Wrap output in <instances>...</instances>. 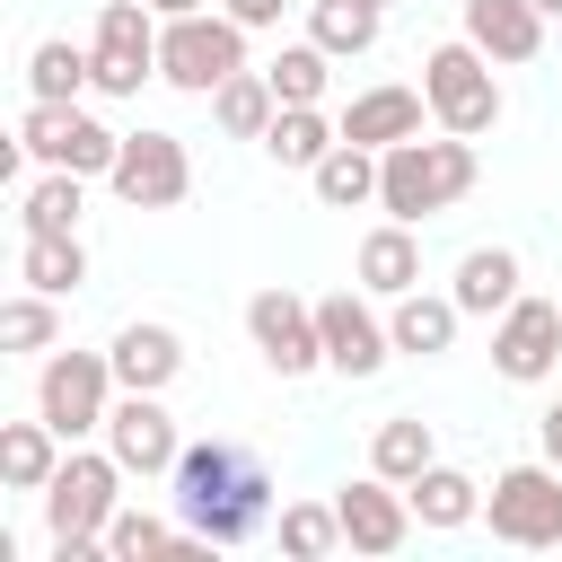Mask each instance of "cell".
Masks as SVG:
<instances>
[{"label":"cell","mask_w":562,"mask_h":562,"mask_svg":"<svg viewBox=\"0 0 562 562\" xmlns=\"http://www.w3.org/2000/svg\"><path fill=\"white\" fill-rule=\"evenodd\" d=\"M246 334H255L263 369H281V378L325 369V325H316V299H299V290H255L246 299Z\"/></svg>","instance_id":"30bf717a"},{"label":"cell","mask_w":562,"mask_h":562,"mask_svg":"<svg viewBox=\"0 0 562 562\" xmlns=\"http://www.w3.org/2000/svg\"><path fill=\"white\" fill-rule=\"evenodd\" d=\"M307 184H316V202H325V211H360V202H378V149L334 140V149L307 167Z\"/></svg>","instance_id":"603a6c76"},{"label":"cell","mask_w":562,"mask_h":562,"mask_svg":"<svg viewBox=\"0 0 562 562\" xmlns=\"http://www.w3.org/2000/svg\"><path fill=\"white\" fill-rule=\"evenodd\" d=\"M114 351H53L44 369H35V413L79 448L88 430H105V413H114Z\"/></svg>","instance_id":"8992f818"},{"label":"cell","mask_w":562,"mask_h":562,"mask_svg":"<svg viewBox=\"0 0 562 562\" xmlns=\"http://www.w3.org/2000/svg\"><path fill=\"white\" fill-rule=\"evenodd\" d=\"M334 544H342V509L334 501H290L281 509V553L290 562H325Z\"/></svg>","instance_id":"d6a6232c"},{"label":"cell","mask_w":562,"mask_h":562,"mask_svg":"<svg viewBox=\"0 0 562 562\" xmlns=\"http://www.w3.org/2000/svg\"><path fill=\"white\" fill-rule=\"evenodd\" d=\"M404 492H413V518H422V527H439V536L483 518V483H474V474H457V465H422Z\"/></svg>","instance_id":"7402d4cb"},{"label":"cell","mask_w":562,"mask_h":562,"mask_svg":"<svg viewBox=\"0 0 562 562\" xmlns=\"http://www.w3.org/2000/svg\"><path fill=\"white\" fill-rule=\"evenodd\" d=\"M105 448L123 457V474H176V457H184V439H176V413L158 404V395H140V386H123L114 395V413H105Z\"/></svg>","instance_id":"5bb4252c"},{"label":"cell","mask_w":562,"mask_h":562,"mask_svg":"<svg viewBox=\"0 0 562 562\" xmlns=\"http://www.w3.org/2000/svg\"><path fill=\"white\" fill-rule=\"evenodd\" d=\"M325 70H334V53H325L316 35H307V44H281V53L263 61V79H272L281 105H316V97H325Z\"/></svg>","instance_id":"1f68e13d"},{"label":"cell","mask_w":562,"mask_h":562,"mask_svg":"<svg viewBox=\"0 0 562 562\" xmlns=\"http://www.w3.org/2000/svg\"><path fill=\"white\" fill-rule=\"evenodd\" d=\"M369 9H395V0H369Z\"/></svg>","instance_id":"ab89813d"},{"label":"cell","mask_w":562,"mask_h":562,"mask_svg":"<svg viewBox=\"0 0 562 562\" xmlns=\"http://www.w3.org/2000/svg\"><path fill=\"white\" fill-rule=\"evenodd\" d=\"M553 413H562V404H553Z\"/></svg>","instance_id":"60d3db41"},{"label":"cell","mask_w":562,"mask_h":562,"mask_svg":"<svg viewBox=\"0 0 562 562\" xmlns=\"http://www.w3.org/2000/svg\"><path fill=\"white\" fill-rule=\"evenodd\" d=\"M61 457H70V439H61V430H53L44 413H35V422H9V430H0V483H9V492H44Z\"/></svg>","instance_id":"44dd1931"},{"label":"cell","mask_w":562,"mask_h":562,"mask_svg":"<svg viewBox=\"0 0 562 562\" xmlns=\"http://www.w3.org/2000/svg\"><path fill=\"white\" fill-rule=\"evenodd\" d=\"M553 360H562V299H527L518 290L501 307V325H492V369L536 386V378H553Z\"/></svg>","instance_id":"7c38bea8"},{"label":"cell","mask_w":562,"mask_h":562,"mask_svg":"<svg viewBox=\"0 0 562 562\" xmlns=\"http://www.w3.org/2000/svg\"><path fill=\"white\" fill-rule=\"evenodd\" d=\"M334 509H342V544H351V553H404V536L422 527V518H413V492L386 483L378 465H369L360 483H342Z\"/></svg>","instance_id":"9a60e30c"},{"label":"cell","mask_w":562,"mask_h":562,"mask_svg":"<svg viewBox=\"0 0 562 562\" xmlns=\"http://www.w3.org/2000/svg\"><path fill=\"white\" fill-rule=\"evenodd\" d=\"M220 9H228V18L255 35V26H281V9H290V0H220Z\"/></svg>","instance_id":"d590c367"},{"label":"cell","mask_w":562,"mask_h":562,"mask_svg":"<svg viewBox=\"0 0 562 562\" xmlns=\"http://www.w3.org/2000/svg\"><path fill=\"white\" fill-rule=\"evenodd\" d=\"M378 18H386V9H369V0H307V35H316L334 61H342V53L360 61V53L378 44Z\"/></svg>","instance_id":"f1b7e54d"},{"label":"cell","mask_w":562,"mask_h":562,"mask_svg":"<svg viewBox=\"0 0 562 562\" xmlns=\"http://www.w3.org/2000/svg\"><path fill=\"white\" fill-rule=\"evenodd\" d=\"M369 465H378L386 483H413L422 465H439V448H430V422H422V413H395V422H378V439H369Z\"/></svg>","instance_id":"83f0119b"},{"label":"cell","mask_w":562,"mask_h":562,"mask_svg":"<svg viewBox=\"0 0 562 562\" xmlns=\"http://www.w3.org/2000/svg\"><path fill=\"white\" fill-rule=\"evenodd\" d=\"M246 70V26L220 9V18H167L158 26V79L167 88H184V97H211L220 79H237Z\"/></svg>","instance_id":"5b68a950"},{"label":"cell","mask_w":562,"mask_h":562,"mask_svg":"<svg viewBox=\"0 0 562 562\" xmlns=\"http://www.w3.org/2000/svg\"><path fill=\"white\" fill-rule=\"evenodd\" d=\"M316 325H325V369H342V378H378V369L395 360V334H386V316L369 307V290L316 299Z\"/></svg>","instance_id":"4fadbf2b"},{"label":"cell","mask_w":562,"mask_h":562,"mask_svg":"<svg viewBox=\"0 0 562 562\" xmlns=\"http://www.w3.org/2000/svg\"><path fill=\"white\" fill-rule=\"evenodd\" d=\"M334 140H342V123H325L316 105H281V114H272V132H263V149H272L281 167H316Z\"/></svg>","instance_id":"f546056e"},{"label":"cell","mask_w":562,"mask_h":562,"mask_svg":"<svg viewBox=\"0 0 562 562\" xmlns=\"http://www.w3.org/2000/svg\"><path fill=\"white\" fill-rule=\"evenodd\" d=\"M272 114H281V97H272V79H263V70H237V79H220V88H211V123H220L228 140H263V132H272Z\"/></svg>","instance_id":"d4e9b609"},{"label":"cell","mask_w":562,"mask_h":562,"mask_svg":"<svg viewBox=\"0 0 562 562\" xmlns=\"http://www.w3.org/2000/svg\"><path fill=\"white\" fill-rule=\"evenodd\" d=\"M88 53H97V97H140V79H158V9L149 0H105Z\"/></svg>","instance_id":"9c48e42d"},{"label":"cell","mask_w":562,"mask_h":562,"mask_svg":"<svg viewBox=\"0 0 562 562\" xmlns=\"http://www.w3.org/2000/svg\"><path fill=\"white\" fill-rule=\"evenodd\" d=\"M448 299H457L465 316H501V307L518 299V255H509V246H465Z\"/></svg>","instance_id":"ffe728a7"},{"label":"cell","mask_w":562,"mask_h":562,"mask_svg":"<svg viewBox=\"0 0 562 562\" xmlns=\"http://www.w3.org/2000/svg\"><path fill=\"white\" fill-rule=\"evenodd\" d=\"M536 9H544V18H562V0H536Z\"/></svg>","instance_id":"f35d334b"},{"label":"cell","mask_w":562,"mask_h":562,"mask_svg":"<svg viewBox=\"0 0 562 562\" xmlns=\"http://www.w3.org/2000/svg\"><path fill=\"white\" fill-rule=\"evenodd\" d=\"M167 544H176V527L149 518V509H114L105 518V562H167Z\"/></svg>","instance_id":"e575fe53"},{"label":"cell","mask_w":562,"mask_h":562,"mask_svg":"<svg viewBox=\"0 0 562 562\" xmlns=\"http://www.w3.org/2000/svg\"><path fill=\"white\" fill-rule=\"evenodd\" d=\"M105 184H114L132 211H176V202L193 193V158H184L176 132H123V158H114Z\"/></svg>","instance_id":"8fae6325"},{"label":"cell","mask_w":562,"mask_h":562,"mask_svg":"<svg viewBox=\"0 0 562 562\" xmlns=\"http://www.w3.org/2000/svg\"><path fill=\"white\" fill-rule=\"evenodd\" d=\"M176 369H184L176 325H123V334H114V378H123V386L167 395V386H176Z\"/></svg>","instance_id":"d6986e66"},{"label":"cell","mask_w":562,"mask_h":562,"mask_svg":"<svg viewBox=\"0 0 562 562\" xmlns=\"http://www.w3.org/2000/svg\"><path fill=\"white\" fill-rule=\"evenodd\" d=\"M167 483H176V518H184L193 536H211V544H246V536H263V518H272V474H263V457L237 448V439H193Z\"/></svg>","instance_id":"6da1fadb"},{"label":"cell","mask_w":562,"mask_h":562,"mask_svg":"<svg viewBox=\"0 0 562 562\" xmlns=\"http://www.w3.org/2000/svg\"><path fill=\"white\" fill-rule=\"evenodd\" d=\"M123 509V457L114 448H70L44 483V527L53 544H105V518Z\"/></svg>","instance_id":"3957f363"},{"label":"cell","mask_w":562,"mask_h":562,"mask_svg":"<svg viewBox=\"0 0 562 562\" xmlns=\"http://www.w3.org/2000/svg\"><path fill=\"white\" fill-rule=\"evenodd\" d=\"M422 97H430V123L439 132H465V140H483L492 123H501V79H492V53L483 44H439L430 61H422Z\"/></svg>","instance_id":"277c9868"},{"label":"cell","mask_w":562,"mask_h":562,"mask_svg":"<svg viewBox=\"0 0 562 562\" xmlns=\"http://www.w3.org/2000/svg\"><path fill=\"white\" fill-rule=\"evenodd\" d=\"M483 527L501 544H562V465L536 457V465H501L492 492H483Z\"/></svg>","instance_id":"52a82bcc"},{"label":"cell","mask_w":562,"mask_h":562,"mask_svg":"<svg viewBox=\"0 0 562 562\" xmlns=\"http://www.w3.org/2000/svg\"><path fill=\"white\" fill-rule=\"evenodd\" d=\"M149 9H158V18H193L202 0H149Z\"/></svg>","instance_id":"74e56055"},{"label":"cell","mask_w":562,"mask_h":562,"mask_svg":"<svg viewBox=\"0 0 562 562\" xmlns=\"http://www.w3.org/2000/svg\"><path fill=\"white\" fill-rule=\"evenodd\" d=\"M465 44L492 61H536L544 53V9L536 0H465Z\"/></svg>","instance_id":"e0dca14e"},{"label":"cell","mask_w":562,"mask_h":562,"mask_svg":"<svg viewBox=\"0 0 562 562\" xmlns=\"http://www.w3.org/2000/svg\"><path fill=\"white\" fill-rule=\"evenodd\" d=\"M536 439H544V457L562 465V413H544V422H536Z\"/></svg>","instance_id":"8d00e7d4"},{"label":"cell","mask_w":562,"mask_h":562,"mask_svg":"<svg viewBox=\"0 0 562 562\" xmlns=\"http://www.w3.org/2000/svg\"><path fill=\"white\" fill-rule=\"evenodd\" d=\"M474 176H483V158H474V140L465 132H448V140H395V149H378V211L386 220H404V228H422L430 211H448V202H465L474 193Z\"/></svg>","instance_id":"7a4b0ae2"},{"label":"cell","mask_w":562,"mask_h":562,"mask_svg":"<svg viewBox=\"0 0 562 562\" xmlns=\"http://www.w3.org/2000/svg\"><path fill=\"white\" fill-rule=\"evenodd\" d=\"M88 176H70V167H44L26 193H18V220H26V237H79V193Z\"/></svg>","instance_id":"484cf974"},{"label":"cell","mask_w":562,"mask_h":562,"mask_svg":"<svg viewBox=\"0 0 562 562\" xmlns=\"http://www.w3.org/2000/svg\"><path fill=\"white\" fill-rule=\"evenodd\" d=\"M457 325H465V307H457V299H430V290H404V299H395V316H386L395 351H413V360L448 351V342H457Z\"/></svg>","instance_id":"cb8c5ba5"},{"label":"cell","mask_w":562,"mask_h":562,"mask_svg":"<svg viewBox=\"0 0 562 562\" xmlns=\"http://www.w3.org/2000/svg\"><path fill=\"white\" fill-rule=\"evenodd\" d=\"M18 281H26V290H53V299H70V290L88 281V246H79V237H26V255H18Z\"/></svg>","instance_id":"4dcf8cb0"},{"label":"cell","mask_w":562,"mask_h":562,"mask_svg":"<svg viewBox=\"0 0 562 562\" xmlns=\"http://www.w3.org/2000/svg\"><path fill=\"white\" fill-rule=\"evenodd\" d=\"M360 290H369V299H404V290H422V237H413L404 220H386V228L360 237Z\"/></svg>","instance_id":"ac0fdd59"},{"label":"cell","mask_w":562,"mask_h":562,"mask_svg":"<svg viewBox=\"0 0 562 562\" xmlns=\"http://www.w3.org/2000/svg\"><path fill=\"white\" fill-rule=\"evenodd\" d=\"M422 114H430L422 88H360V97L342 105V140H360V149H395V140L422 132Z\"/></svg>","instance_id":"2e32d148"},{"label":"cell","mask_w":562,"mask_h":562,"mask_svg":"<svg viewBox=\"0 0 562 562\" xmlns=\"http://www.w3.org/2000/svg\"><path fill=\"white\" fill-rule=\"evenodd\" d=\"M0 342H9V351H53V342H61V307H53V290H18V299L0 307Z\"/></svg>","instance_id":"836d02e7"},{"label":"cell","mask_w":562,"mask_h":562,"mask_svg":"<svg viewBox=\"0 0 562 562\" xmlns=\"http://www.w3.org/2000/svg\"><path fill=\"white\" fill-rule=\"evenodd\" d=\"M18 149L35 158V167H70V176H114V158H123V132H105L97 114H79V105H26V123H18Z\"/></svg>","instance_id":"ba28073f"},{"label":"cell","mask_w":562,"mask_h":562,"mask_svg":"<svg viewBox=\"0 0 562 562\" xmlns=\"http://www.w3.org/2000/svg\"><path fill=\"white\" fill-rule=\"evenodd\" d=\"M26 88H35L44 105H79V88H97V53H79V44L44 35V44L26 53Z\"/></svg>","instance_id":"4316f807"}]
</instances>
